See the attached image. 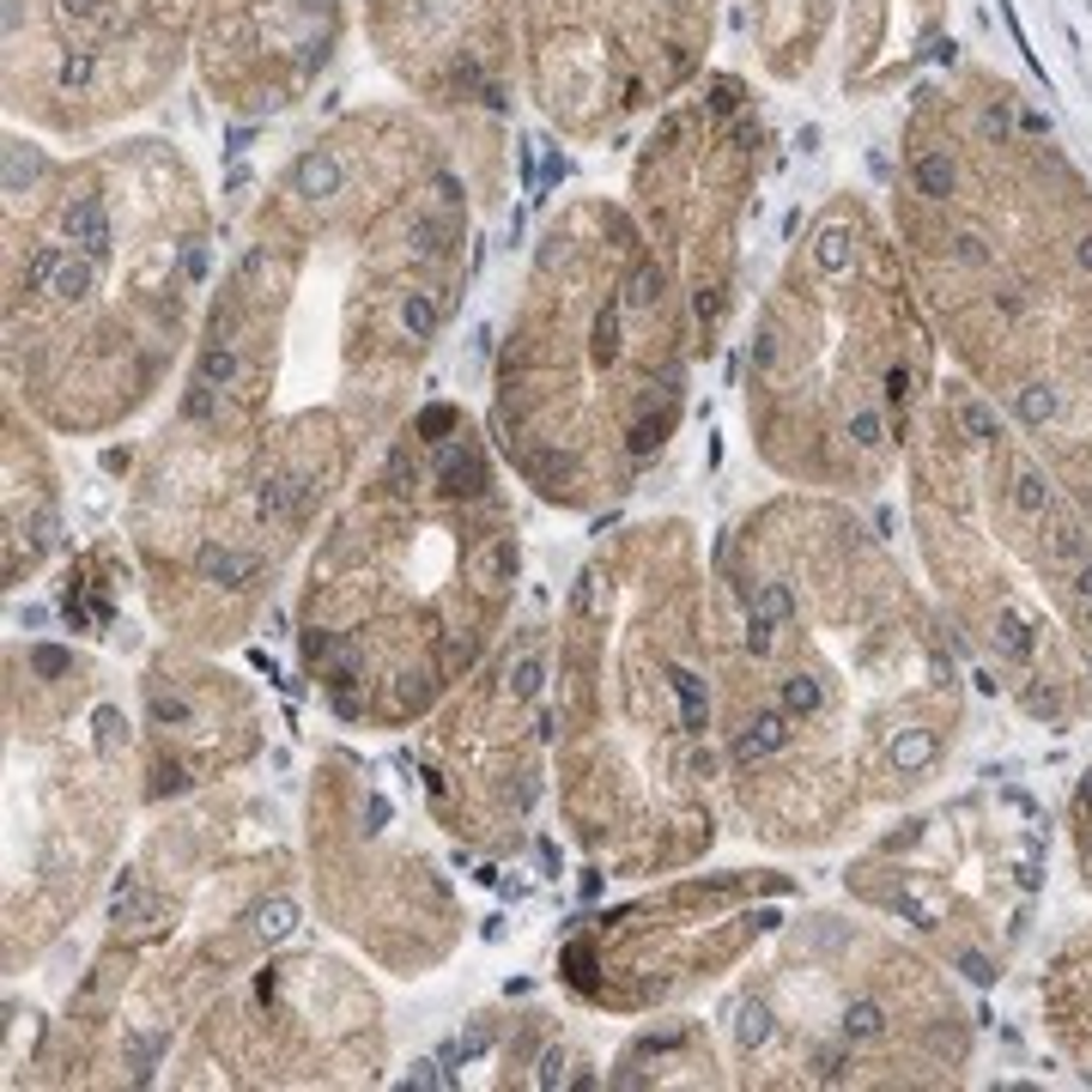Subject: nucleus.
Returning <instances> with one entry per match:
<instances>
[{
    "mask_svg": "<svg viewBox=\"0 0 1092 1092\" xmlns=\"http://www.w3.org/2000/svg\"><path fill=\"white\" fill-rule=\"evenodd\" d=\"M401 322H407L413 334L425 340V334H432V328H437V304H432V298H425V291H413L407 304H401Z\"/></svg>",
    "mask_w": 1092,
    "mask_h": 1092,
    "instance_id": "5",
    "label": "nucleus"
},
{
    "mask_svg": "<svg viewBox=\"0 0 1092 1092\" xmlns=\"http://www.w3.org/2000/svg\"><path fill=\"white\" fill-rule=\"evenodd\" d=\"M200 377H207V383H231V377H237V352H207V359H200Z\"/></svg>",
    "mask_w": 1092,
    "mask_h": 1092,
    "instance_id": "7",
    "label": "nucleus"
},
{
    "mask_svg": "<svg viewBox=\"0 0 1092 1092\" xmlns=\"http://www.w3.org/2000/svg\"><path fill=\"white\" fill-rule=\"evenodd\" d=\"M85 79H92V55L79 49V55H68V61H61V85H68V92H79Z\"/></svg>",
    "mask_w": 1092,
    "mask_h": 1092,
    "instance_id": "8",
    "label": "nucleus"
},
{
    "mask_svg": "<svg viewBox=\"0 0 1092 1092\" xmlns=\"http://www.w3.org/2000/svg\"><path fill=\"white\" fill-rule=\"evenodd\" d=\"M68 237L85 249V262H103L110 255V218H103V207H97V194H79L68 207Z\"/></svg>",
    "mask_w": 1092,
    "mask_h": 1092,
    "instance_id": "1",
    "label": "nucleus"
},
{
    "mask_svg": "<svg viewBox=\"0 0 1092 1092\" xmlns=\"http://www.w3.org/2000/svg\"><path fill=\"white\" fill-rule=\"evenodd\" d=\"M291 183H298V194H334L340 189V165L328 158V152H304L298 170H291Z\"/></svg>",
    "mask_w": 1092,
    "mask_h": 1092,
    "instance_id": "2",
    "label": "nucleus"
},
{
    "mask_svg": "<svg viewBox=\"0 0 1092 1092\" xmlns=\"http://www.w3.org/2000/svg\"><path fill=\"white\" fill-rule=\"evenodd\" d=\"M37 170H43V158H37V152H31L24 140H13V146H6V194H19L24 183L37 176Z\"/></svg>",
    "mask_w": 1092,
    "mask_h": 1092,
    "instance_id": "4",
    "label": "nucleus"
},
{
    "mask_svg": "<svg viewBox=\"0 0 1092 1092\" xmlns=\"http://www.w3.org/2000/svg\"><path fill=\"white\" fill-rule=\"evenodd\" d=\"M49 291H55L61 304H79V298L92 291V262H61V267H55V280H49Z\"/></svg>",
    "mask_w": 1092,
    "mask_h": 1092,
    "instance_id": "3",
    "label": "nucleus"
},
{
    "mask_svg": "<svg viewBox=\"0 0 1092 1092\" xmlns=\"http://www.w3.org/2000/svg\"><path fill=\"white\" fill-rule=\"evenodd\" d=\"M626 298H631V304H655V298H662V273H655V267H637Z\"/></svg>",
    "mask_w": 1092,
    "mask_h": 1092,
    "instance_id": "6",
    "label": "nucleus"
},
{
    "mask_svg": "<svg viewBox=\"0 0 1092 1092\" xmlns=\"http://www.w3.org/2000/svg\"><path fill=\"white\" fill-rule=\"evenodd\" d=\"M92 6H97V0H61V13H73V19H85Z\"/></svg>",
    "mask_w": 1092,
    "mask_h": 1092,
    "instance_id": "9",
    "label": "nucleus"
}]
</instances>
